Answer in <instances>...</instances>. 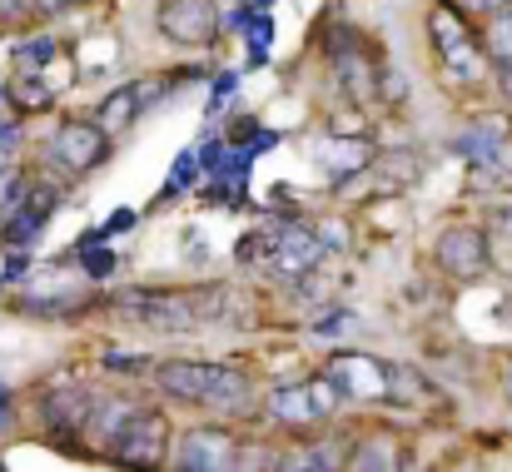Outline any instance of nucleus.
Here are the masks:
<instances>
[{
    "mask_svg": "<svg viewBox=\"0 0 512 472\" xmlns=\"http://www.w3.org/2000/svg\"><path fill=\"white\" fill-rule=\"evenodd\" d=\"M483 45L498 60V70H512V10H493V20L483 30Z\"/></svg>",
    "mask_w": 512,
    "mask_h": 472,
    "instance_id": "ddd939ff",
    "label": "nucleus"
},
{
    "mask_svg": "<svg viewBox=\"0 0 512 472\" xmlns=\"http://www.w3.org/2000/svg\"><path fill=\"white\" fill-rule=\"evenodd\" d=\"M174 463L184 472H229L239 468V443L224 428H194V433H184Z\"/></svg>",
    "mask_w": 512,
    "mask_h": 472,
    "instance_id": "0eeeda50",
    "label": "nucleus"
},
{
    "mask_svg": "<svg viewBox=\"0 0 512 472\" xmlns=\"http://www.w3.org/2000/svg\"><path fill=\"white\" fill-rule=\"evenodd\" d=\"M348 468H398V448L393 443H363L353 458H348Z\"/></svg>",
    "mask_w": 512,
    "mask_h": 472,
    "instance_id": "4468645a",
    "label": "nucleus"
},
{
    "mask_svg": "<svg viewBox=\"0 0 512 472\" xmlns=\"http://www.w3.org/2000/svg\"><path fill=\"white\" fill-rule=\"evenodd\" d=\"M110 453L130 468H160L170 453V423L160 408H130L110 433Z\"/></svg>",
    "mask_w": 512,
    "mask_h": 472,
    "instance_id": "f03ea898",
    "label": "nucleus"
},
{
    "mask_svg": "<svg viewBox=\"0 0 512 472\" xmlns=\"http://www.w3.org/2000/svg\"><path fill=\"white\" fill-rule=\"evenodd\" d=\"M508 398H512V363H508Z\"/></svg>",
    "mask_w": 512,
    "mask_h": 472,
    "instance_id": "aec40b11",
    "label": "nucleus"
},
{
    "mask_svg": "<svg viewBox=\"0 0 512 472\" xmlns=\"http://www.w3.org/2000/svg\"><path fill=\"white\" fill-rule=\"evenodd\" d=\"M269 259H274V274H284V279H299V274H309V269L324 259V249H319V239H314L309 229H294V224H284V229L274 234V249H269Z\"/></svg>",
    "mask_w": 512,
    "mask_h": 472,
    "instance_id": "1a4fd4ad",
    "label": "nucleus"
},
{
    "mask_svg": "<svg viewBox=\"0 0 512 472\" xmlns=\"http://www.w3.org/2000/svg\"><path fill=\"white\" fill-rule=\"evenodd\" d=\"M105 155H110V135H105L95 120H70V125H60L55 140H50V159H55L65 174H85V169H95Z\"/></svg>",
    "mask_w": 512,
    "mask_h": 472,
    "instance_id": "39448f33",
    "label": "nucleus"
},
{
    "mask_svg": "<svg viewBox=\"0 0 512 472\" xmlns=\"http://www.w3.org/2000/svg\"><path fill=\"white\" fill-rule=\"evenodd\" d=\"M433 35H438V50L448 55V65L473 80V75H478L473 40H468V30H458V15H453V10H438V15H433Z\"/></svg>",
    "mask_w": 512,
    "mask_h": 472,
    "instance_id": "9d476101",
    "label": "nucleus"
},
{
    "mask_svg": "<svg viewBox=\"0 0 512 472\" xmlns=\"http://www.w3.org/2000/svg\"><path fill=\"white\" fill-rule=\"evenodd\" d=\"M125 314L150 323V328H165V333H179V328L199 323L189 294H130V299H125Z\"/></svg>",
    "mask_w": 512,
    "mask_h": 472,
    "instance_id": "6e6552de",
    "label": "nucleus"
},
{
    "mask_svg": "<svg viewBox=\"0 0 512 472\" xmlns=\"http://www.w3.org/2000/svg\"><path fill=\"white\" fill-rule=\"evenodd\" d=\"M25 15H35V0H0V25H15Z\"/></svg>",
    "mask_w": 512,
    "mask_h": 472,
    "instance_id": "dca6fc26",
    "label": "nucleus"
},
{
    "mask_svg": "<svg viewBox=\"0 0 512 472\" xmlns=\"http://www.w3.org/2000/svg\"><path fill=\"white\" fill-rule=\"evenodd\" d=\"M433 259H438V269H443V274H453V279L473 284V279H483V274H488V234H483V229H473V224H453V229H443V234H438Z\"/></svg>",
    "mask_w": 512,
    "mask_h": 472,
    "instance_id": "20e7f679",
    "label": "nucleus"
},
{
    "mask_svg": "<svg viewBox=\"0 0 512 472\" xmlns=\"http://www.w3.org/2000/svg\"><path fill=\"white\" fill-rule=\"evenodd\" d=\"M155 383L179 403L214 408V413H244L254 403L249 378L239 368H224V363H165Z\"/></svg>",
    "mask_w": 512,
    "mask_h": 472,
    "instance_id": "f257e3e1",
    "label": "nucleus"
},
{
    "mask_svg": "<svg viewBox=\"0 0 512 472\" xmlns=\"http://www.w3.org/2000/svg\"><path fill=\"white\" fill-rule=\"evenodd\" d=\"M289 468H343L339 448H309V453H299V463H289Z\"/></svg>",
    "mask_w": 512,
    "mask_h": 472,
    "instance_id": "2eb2a0df",
    "label": "nucleus"
},
{
    "mask_svg": "<svg viewBox=\"0 0 512 472\" xmlns=\"http://www.w3.org/2000/svg\"><path fill=\"white\" fill-rule=\"evenodd\" d=\"M468 10H478V15H493V10H508L512 0H463Z\"/></svg>",
    "mask_w": 512,
    "mask_h": 472,
    "instance_id": "f3484780",
    "label": "nucleus"
},
{
    "mask_svg": "<svg viewBox=\"0 0 512 472\" xmlns=\"http://www.w3.org/2000/svg\"><path fill=\"white\" fill-rule=\"evenodd\" d=\"M503 135H508V130H503L498 120H478V125L463 130L458 150H463L468 159H478V164H493V159L503 155Z\"/></svg>",
    "mask_w": 512,
    "mask_h": 472,
    "instance_id": "9b49d317",
    "label": "nucleus"
},
{
    "mask_svg": "<svg viewBox=\"0 0 512 472\" xmlns=\"http://www.w3.org/2000/svg\"><path fill=\"white\" fill-rule=\"evenodd\" d=\"M140 95H145V85H130V90H115L105 105H100V115H95V125L105 130V135H120L135 115H140Z\"/></svg>",
    "mask_w": 512,
    "mask_h": 472,
    "instance_id": "f8f14e48",
    "label": "nucleus"
},
{
    "mask_svg": "<svg viewBox=\"0 0 512 472\" xmlns=\"http://www.w3.org/2000/svg\"><path fill=\"white\" fill-rule=\"evenodd\" d=\"M219 30L214 0H160V35L174 45H209Z\"/></svg>",
    "mask_w": 512,
    "mask_h": 472,
    "instance_id": "423d86ee",
    "label": "nucleus"
},
{
    "mask_svg": "<svg viewBox=\"0 0 512 472\" xmlns=\"http://www.w3.org/2000/svg\"><path fill=\"white\" fill-rule=\"evenodd\" d=\"M70 5H80V0H35V10H45V15L50 10H70Z\"/></svg>",
    "mask_w": 512,
    "mask_h": 472,
    "instance_id": "a211bd4d",
    "label": "nucleus"
},
{
    "mask_svg": "<svg viewBox=\"0 0 512 472\" xmlns=\"http://www.w3.org/2000/svg\"><path fill=\"white\" fill-rule=\"evenodd\" d=\"M0 428H5V393H0Z\"/></svg>",
    "mask_w": 512,
    "mask_h": 472,
    "instance_id": "6ab92c4d",
    "label": "nucleus"
},
{
    "mask_svg": "<svg viewBox=\"0 0 512 472\" xmlns=\"http://www.w3.org/2000/svg\"><path fill=\"white\" fill-rule=\"evenodd\" d=\"M343 403L339 383L334 378H309V383H284V388H274V398H269V408H274V418L279 423H289V428H314V423H324V418H334Z\"/></svg>",
    "mask_w": 512,
    "mask_h": 472,
    "instance_id": "7ed1b4c3",
    "label": "nucleus"
}]
</instances>
